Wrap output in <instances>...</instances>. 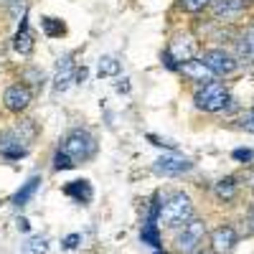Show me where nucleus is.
Instances as JSON below:
<instances>
[{"mask_svg": "<svg viewBox=\"0 0 254 254\" xmlns=\"http://www.w3.org/2000/svg\"><path fill=\"white\" fill-rule=\"evenodd\" d=\"M36 137V125L33 120H26L15 125L13 130L0 132V155L5 158H23L28 153V142Z\"/></svg>", "mask_w": 254, "mask_h": 254, "instance_id": "nucleus-1", "label": "nucleus"}, {"mask_svg": "<svg viewBox=\"0 0 254 254\" xmlns=\"http://www.w3.org/2000/svg\"><path fill=\"white\" fill-rule=\"evenodd\" d=\"M190 214H193V203L186 193H173L168 201H163L160 208V221L165 226H181L190 221Z\"/></svg>", "mask_w": 254, "mask_h": 254, "instance_id": "nucleus-2", "label": "nucleus"}, {"mask_svg": "<svg viewBox=\"0 0 254 254\" xmlns=\"http://www.w3.org/2000/svg\"><path fill=\"white\" fill-rule=\"evenodd\" d=\"M61 150L66 153L74 163H81V160H89L97 150V142L94 137L87 132V130H71L61 142Z\"/></svg>", "mask_w": 254, "mask_h": 254, "instance_id": "nucleus-3", "label": "nucleus"}, {"mask_svg": "<svg viewBox=\"0 0 254 254\" xmlns=\"http://www.w3.org/2000/svg\"><path fill=\"white\" fill-rule=\"evenodd\" d=\"M193 102L203 112H219L229 104V92H226V87L221 81H211V84H203V87L196 92Z\"/></svg>", "mask_w": 254, "mask_h": 254, "instance_id": "nucleus-4", "label": "nucleus"}, {"mask_svg": "<svg viewBox=\"0 0 254 254\" xmlns=\"http://www.w3.org/2000/svg\"><path fill=\"white\" fill-rule=\"evenodd\" d=\"M203 237H206V221H203V219H190V221L183 224V229L178 231L176 247H178V252L190 254V252L198 249V244L203 242Z\"/></svg>", "mask_w": 254, "mask_h": 254, "instance_id": "nucleus-5", "label": "nucleus"}, {"mask_svg": "<svg viewBox=\"0 0 254 254\" xmlns=\"http://www.w3.org/2000/svg\"><path fill=\"white\" fill-rule=\"evenodd\" d=\"M203 64L214 71L216 76H224V74H231L237 69V59L231 56L229 51H224V49H208L206 54H203Z\"/></svg>", "mask_w": 254, "mask_h": 254, "instance_id": "nucleus-6", "label": "nucleus"}, {"mask_svg": "<svg viewBox=\"0 0 254 254\" xmlns=\"http://www.w3.org/2000/svg\"><path fill=\"white\" fill-rule=\"evenodd\" d=\"M237 242H239L237 229L229 226V224H221L219 229H214V234H211V249H214V254H231Z\"/></svg>", "mask_w": 254, "mask_h": 254, "instance_id": "nucleus-7", "label": "nucleus"}, {"mask_svg": "<svg viewBox=\"0 0 254 254\" xmlns=\"http://www.w3.org/2000/svg\"><path fill=\"white\" fill-rule=\"evenodd\" d=\"M186 79H190V81H196V84H211V81H216V74L211 71L206 64H203V59H190V61H183L181 64V69H178Z\"/></svg>", "mask_w": 254, "mask_h": 254, "instance_id": "nucleus-8", "label": "nucleus"}, {"mask_svg": "<svg viewBox=\"0 0 254 254\" xmlns=\"http://www.w3.org/2000/svg\"><path fill=\"white\" fill-rule=\"evenodd\" d=\"M3 102H5V107L10 112H23L31 104V92H28V87H23V84H10V87L5 89V94H3Z\"/></svg>", "mask_w": 254, "mask_h": 254, "instance_id": "nucleus-9", "label": "nucleus"}, {"mask_svg": "<svg viewBox=\"0 0 254 254\" xmlns=\"http://www.w3.org/2000/svg\"><path fill=\"white\" fill-rule=\"evenodd\" d=\"M196 49H198V44H196V38L190 36V33H181V36H176L173 41H171V56L176 59V61H190L193 59V54H196Z\"/></svg>", "mask_w": 254, "mask_h": 254, "instance_id": "nucleus-10", "label": "nucleus"}, {"mask_svg": "<svg viewBox=\"0 0 254 254\" xmlns=\"http://www.w3.org/2000/svg\"><path fill=\"white\" fill-rule=\"evenodd\" d=\"M190 168H193V163H190L188 158H183V155H163L155 163V173H160V176H181V173L190 171Z\"/></svg>", "mask_w": 254, "mask_h": 254, "instance_id": "nucleus-11", "label": "nucleus"}, {"mask_svg": "<svg viewBox=\"0 0 254 254\" xmlns=\"http://www.w3.org/2000/svg\"><path fill=\"white\" fill-rule=\"evenodd\" d=\"M76 79V69H74V56L66 54L64 59H59V66H56V79H54V89L64 92L69 87V81Z\"/></svg>", "mask_w": 254, "mask_h": 254, "instance_id": "nucleus-12", "label": "nucleus"}, {"mask_svg": "<svg viewBox=\"0 0 254 254\" xmlns=\"http://www.w3.org/2000/svg\"><path fill=\"white\" fill-rule=\"evenodd\" d=\"M244 10V0H214L216 18H237Z\"/></svg>", "mask_w": 254, "mask_h": 254, "instance_id": "nucleus-13", "label": "nucleus"}, {"mask_svg": "<svg viewBox=\"0 0 254 254\" xmlns=\"http://www.w3.org/2000/svg\"><path fill=\"white\" fill-rule=\"evenodd\" d=\"M64 193L76 198L79 203H89L92 201V186H89V181H71V183H66Z\"/></svg>", "mask_w": 254, "mask_h": 254, "instance_id": "nucleus-14", "label": "nucleus"}, {"mask_svg": "<svg viewBox=\"0 0 254 254\" xmlns=\"http://www.w3.org/2000/svg\"><path fill=\"white\" fill-rule=\"evenodd\" d=\"M15 51L18 54H31L33 51V36L28 31V23H26V18H20V28L15 33Z\"/></svg>", "mask_w": 254, "mask_h": 254, "instance_id": "nucleus-15", "label": "nucleus"}, {"mask_svg": "<svg viewBox=\"0 0 254 254\" xmlns=\"http://www.w3.org/2000/svg\"><path fill=\"white\" fill-rule=\"evenodd\" d=\"M38 186H41V178H38V176L28 178L23 186L18 188V193L13 196V203H15V206H23V203H28V201L33 198V193L38 190Z\"/></svg>", "mask_w": 254, "mask_h": 254, "instance_id": "nucleus-16", "label": "nucleus"}, {"mask_svg": "<svg viewBox=\"0 0 254 254\" xmlns=\"http://www.w3.org/2000/svg\"><path fill=\"white\" fill-rule=\"evenodd\" d=\"M120 71H122V64L115 56H102L99 64H97V74L99 76H117Z\"/></svg>", "mask_w": 254, "mask_h": 254, "instance_id": "nucleus-17", "label": "nucleus"}, {"mask_svg": "<svg viewBox=\"0 0 254 254\" xmlns=\"http://www.w3.org/2000/svg\"><path fill=\"white\" fill-rule=\"evenodd\" d=\"M140 239H142V244H150V247L160 249V231H158V224H155V221H145V224H142V231H140Z\"/></svg>", "mask_w": 254, "mask_h": 254, "instance_id": "nucleus-18", "label": "nucleus"}, {"mask_svg": "<svg viewBox=\"0 0 254 254\" xmlns=\"http://www.w3.org/2000/svg\"><path fill=\"white\" fill-rule=\"evenodd\" d=\"M216 196L224 198V201H231V198H234V196H237V178H234V176L221 178V181L216 183Z\"/></svg>", "mask_w": 254, "mask_h": 254, "instance_id": "nucleus-19", "label": "nucleus"}, {"mask_svg": "<svg viewBox=\"0 0 254 254\" xmlns=\"http://www.w3.org/2000/svg\"><path fill=\"white\" fill-rule=\"evenodd\" d=\"M239 54L247 56V59L254 56V23L244 31V36H242V41H239Z\"/></svg>", "mask_w": 254, "mask_h": 254, "instance_id": "nucleus-20", "label": "nucleus"}, {"mask_svg": "<svg viewBox=\"0 0 254 254\" xmlns=\"http://www.w3.org/2000/svg\"><path fill=\"white\" fill-rule=\"evenodd\" d=\"M64 31H66V28H64V23H61L59 18H44V33H46V36L56 38V36H61Z\"/></svg>", "mask_w": 254, "mask_h": 254, "instance_id": "nucleus-21", "label": "nucleus"}, {"mask_svg": "<svg viewBox=\"0 0 254 254\" xmlns=\"http://www.w3.org/2000/svg\"><path fill=\"white\" fill-rule=\"evenodd\" d=\"M76 163L66 155V153H64V150H59L56 155H54V168H56V171H69V168H74Z\"/></svg>", "mask_w": 254, "mask_h": 254, "instance_id": "nucleus-22", "label": "nucleus"}, {"mask_svg": "<svg viewBox=\"0 0 254 254\" xmlns=\"http://www.w3.org/2000/svg\"><path fill=\"white\" fill-rule=\"evenodd\" d=\"M208 3H214V0H181V5H183V10H188V13H196V10L206 8Z\"/></svg>", "mask_w": 254, "mask_h": 254, "instance_id": "nucleus-23", "label": "nucleus"}, {"mask_svg": "<svg viewBox=\"0 0 254 254\" xmlns=\"http://www.w3.org/2000/svg\"><path fill=\"white\" fill-rule=\"evenodd\" d=\"M231 158H234V160H239V163H252L254 153L249 150V147H239V150H234V153H231Z\"/></svg>", "mask_w": 254, "mask_h": 254, "instance_id": "nucleus-24", "label": "nucleus"}, {"mask_svg": "<svg viewBox=\"0 0 254 254\" xmlns=\"http://www.w3.org/2000/svg\"><path fill=\"white\" fill-rule=\"evenodd\" d=\"M44 252H46V242H44V239H31L28 254H44Z\"/></svg>", "mask_w": 254, "mask_h": 254, "instance_id": "nucleus-25", "label": "nucleus"}, {"mask_svg": "<svg viewBox=\"0 0 254 254\" xmlns=\"http://www.w3.org/2000/svg\"><path fill=\"white\" fill-rule=\"evenodd\" d=\"M242 127H244L247 132H254V107H252V110H249V112L242 117Z\"/></svg>", "mask_w": 254, "mask_h": 254, "instance_id": "nucleus-26", "label": "nucleus"}, {"mask_svg": "<svg viewBox=\"0 0 254 254\" xmlns=\"http://www.w3.org/2000/svg\"><path fill=\"white\" fill-rule=\"evenodd\" d=\"M79 242H81V237H79V234H69L66 239H64V247H66V249H74Z\"/></svg>", "mask_w": 254, "mask_h": 254, "instance_id": "nucleus-27", "label": "nucleus"}, {"mask_svg": "<svg viewBox=\"0 0 254 254\" xmlns=\"http://www.w3.org/2000/svg\"><path fill=\"white\" fill-rule=\"evenodd\" d=\"M18 229L20 231H28L31 226H28V219H18Z\"/></svg>", "mask_w": 254, "mask_h": 254, "instance_id": "nucleus-28", "label": "nucleus"}, {"mask_svg": "<svg viewBox=\"0 0 254 254\" xmlns=\"http://www.w3.org/2000/svg\"><path fill=\"white\" fill-rule=\"evenodd\" d=\"M84 79H87V69H76V81H84Z\"/></svg>", "mask_w": 254, "mask_h": 254, "instance_id": "nucleus-29", "label": "nucleus"}, {"mask_svg": "<svg viewBox=\"0 0 254 254\" xmlns=\"http://www.w3.org/2000/svg\"><path fill=\"white\" fill-rule=\"evenodd\" d=\"M117 92H130V84H127V79L117 84Z\"/></svg>", "mask_w": 254, "mask_h": 254, "instance_id": "nucleus-30", "label": "nucleus"}, {"mask_svg": "<svg viewBox=\"0 0 254 254\" xmlns=\"http://www.w3.org/2000/svg\"><path fill=\"white\" fill-rule=\"evenodd\" d=\"M249 224H252V231H254V203L249 206Z\"/></svg>", "mask_w": 254, "mask_h": 254, "instance_id": "nucleus-31", "label": "nucleus"}, {"mask_svg": "<svg viewBox=\"0 0 254 254\" xmlns=\"http://www.w3.org/2000/svg\"><path fill=\"white\" fill-rule=\"evenodd\" d=\"M0 3H5V5H13V8H15V5L23 3V0H0Z\"/></svg>", "mask_w": 254, "mask_h": 254, "instance_id": "nucleus-32", "label": "nucleus"}, {"mask_svg": "<svg viewBox=\"0 0 254 254\" xmlns=\"http://www.w3.org/2000/svg\"><path fill=\"white\" fill-rule=\"evenodd\" d=\"M249 186L254 188V168H252V173H249Z\"/></svg>", "mask_w": 254, "mask_h": 254, "instance_id": "nucleus-33", "label": "nucleus"}, {"mask_svg": "<svg viewBox=\"0 0 254 254\" xmlns=\"http://www.w3.org/2000/svg\"><path fill=\"white\" fill-rule=\"evenodd\" d=\"M155 254H165V252H160V249H155Z\"/></svg>", "mask_w": 254, "mask_h": 254, "instance_id": "nucleus-34", "label": "nucleus"}, {"mask_svg": "<svg viewBox=\"0 0 254 254\" xmlns=\"http://www.w3.org/2000/svg\"><path fill=\"white\" fill-rule=\"evenodd\" d=\"M198 254H208V252H198Z\"/></svg>", "mask_w": 254, "mask_h": 254, "instance_id": "nucleus-35", "label": "nucleus"}, {"mask_svg": "<svg viewBox=\"0 0 254 254\" xmlns=\"http://www.w3.org/2000/svg\"><path fill=\"white\" fill-rule=\"evenodd\" d=\"M252 59H254V56H252Z\"/></svg>", "mask_w": 254, "mask_h": 254, "instance_id": "nucleus-36", "label": "nucleus"}]
</instances>
